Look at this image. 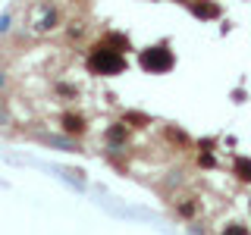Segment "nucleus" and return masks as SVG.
I'll list each match as a JSON object with an SVG mask.
<instances>
[{"label":"nucleus","mask_w":251,"mask_h":235,"mask_svg":"<svg viewBox=\"0 0 251 235\" xmlns=\"http://www.w3.org/2000/svg\"><path fill=\"white\" fill-rule=\"evenodd\" d=\"M10 22H13V16H10V13L0 16V35H6V31H10Z\"/></svg>","instance_id":"16"},{"label":"nucleus","mask_w":251,"mask_h":235,"mask_svg":"<svg viewBox=\"0 0 251 235\" xmlns=\"http://www.w3.org/2000/svg\"><path fill=\"white\" fill-rule=\"evenodd\" d=\"M6 122H10V119H6V113H3V110H0V125H6Z\"/></svg>","instance_id":"18"},{"label":"nucleus","mask_w":251,"mask_h":235,"mask_svg":"<svg viewBox=\"0 0 251 235\" xmlns=\"http://www.w3.org/2000/svg\"><path fill=\"white\" fill-rule=\"evenodd\" d=\"M198 166H201V169H214V166H217L214 151H198Z\"/></svg>","instance_id":"15"},{"label":"nucleus","mask_w":251,"mask_h":235,"mask_svg":"<svg viewBox=\"0 0 251 235\" xmlns=\"http://www.w3.org/2000/svg\"><path fill=\"white\" fill-rule=\"evenodd\" d=\"M6 85H10V75H6L3 69H0V91H6Z\"/></svg>","instance_id":"17"},{"label":"nucleus","mask_w":251,"mask_h":235,"mask_svg":"<svg viewBox=\"0 0 251 235\" xmlns=\"http://www.w3.org/2000/svg\"><path fill=\"white\" fill-rule=\"evenodd\" d=\"M138 66L145 69L148 75H167L170 69L176 66V53H173V47L167 41L151 44V47H145V50H138Z\"/></svg>","instance_id":"2"},{"label":"nucleus","mask_w":251,"mask_h":235,"mask_svg":"<svg viewBox=\"0 0 251 235\" xmlns=\"http://www.w3.org/2000/svg\"><path fill=\"white\" fill-rule=\"evenodd\" d=\"M85 69H88L91 75H98V78H113V75H123L126 69H129V60H126V53L113 50V47H107V44L98 38V41L88 47Z\"/></svg>","instance_id":"1"},{"label":"nucleus","mask_w":251,"mask_h":235,"mask_svg":"<svg viewBox=\"0 0 251 235\" xmlns=\"http://www.w3.org/2000/svg\"><path fill=\"white\" fill-rule=\"evenodd\" d=\"M232 176L239 179V182H251V157H245V154H239L232 160Z\"/></svg>","instance_id":"8"},{"label":"nucleus","mask_w":251,"mask_h":235,"mask_svg":"<svg viewBox=\"0 0 251 235\" xmlns=\"http://www.w3.org/2000/svg\"><path fill=\"white\" fill-rule=\"evenodd\" d=\"M85 35H88V22L85 19H69L66 22V38L69 41H82Z\"/></svg>","instance_id":"12"},{"label":"nucleus","mask_w":251,"mask_h":235,"mask_svg":"<svg viewBox=\"0 0 251 235\" xmlns=\"http://www.w3.org/2000/svg\"><path fill=\"white\" fill-rule=\"evenodd\" d=\"M100 41H104L107 47H113V50H120V53H129L132 50V41H129V35H126V31H104V35H100Z\"/></svg>","instance_id":"7"},{"label":"nucleus","mask_w":251,"mask_h":235,"mask_svg":"<svg viewBox=\"0 0 251 235\" xmlns=\"http://www.w3.org/2000/svg\"><path fill=\"white\" fill-rule=\"evenodd\" d=\"M53 94H57L60 100H75L78 97V88L69 82H53Z\"/></svg>","instance_id":"13"},{"label":"nucleus","mask_w":251,"mask_h":235,"mask_svg":"<svg viewBox=\"0 0 251 235\" xmlns=\"http://www.w3.org/2000/svg\"><path fill=\"white\" fill-rule=\"evenodd\" d=\"M163 135H167V141H173L176 147H188V144H192L188 132H185V129H179V125H163Z\"/></svg>","instance_id":"10"},{"label":"nucleus","mask_w":251,"mask_h":235,"mask_svg":"<svg viewBox=\"0 0 251 235\" xmlns=\"http://www.w3.org/2000/svg\"><path fill=\"white\" fill-rule=\"evenodd\" d=\"M57 125H60L63 135H69V138H85L88 135V116H85L82 110H63Z\"/></svg>","instance_id":"4"},{"label":"nucleus","mask_w":251,"mask_h":235,"mask_svg":"<svg viewBox=\"0 0 251 235\" xmlns=\"http://www.w3.org/2000/svg\"><path fill=\"white\" fill-rule=\"evenodd\" d=\"M129 135H132V129L126 125L123 119L120 122H110L107 129H104V141H107V147H116V151H123L126 144H129Z\"/></svg>","instance_id":"5"},{"label":"nucleus","mask_w":251,"mask_h":235,"mask_svg":"<svg viewBox=\"0 0 251 235\" xmlns=\"http://www.w3.org/2000/svg\"><path fill=\"white\" fill-rule=\"evenodd\" d=\"M188 13L201 22H214V19H220L223 10H220V3H214V0H188Z\"/></svg>","instance_id":"6"},{"label":"nucleus","mask_w":251,"mask_h":235,"mask_svg":"<svg viewBox=\"0 0 251 235\" xmlns=\"http://www.w3.org/2000/svg\"><path fill=\"white\" fill-rule=\"evenodd\" d=\"M220 235H251L245 223H226L223 229H220Z\"/></svg>","instance_id":"14"},{"label":"nucleus","mask_w":251,"mask_h":235,"mask_svg":"<svg viewBox=\"0 0 251 235\" xmlns=\"http://www.w3.org/2000/svg\"><path fill=\"white\" fill-rule=\"evenodd\" d=\"M173 210H176L179 219H195V213H198V201H195V198H179Z\"/></svg>","instance_id":"11"},{"label":"nucleus","mask_w":251,"mask_h":235,"mask_svg":"<svg viewBox=\"0 0 251 235\" xmlns=\"http://www.w3.org/2000/svg\"><path fill=\"white\" fill-rule=\"evenodd\" d=\"M63 25V16H60V6L50 3V0H38L31 6V16H28V28L35 35H50Z\"/></svg>","instance_id":"3"},{"label":"nucleus","mask_w":251,"mask_h":235,"mask_svg":"<svg viewBox=\"0 0 251 235\" xmlns=\"http://www.w3.org/2000/svg\"><path fill=\"white\" fill-rule=\"evenodd\" d=\"M123 122L129 125V129H148V125H151V116L141 113V110H126V113H123Z\"/></svg>","instance_id":"9"}]
</instances>
